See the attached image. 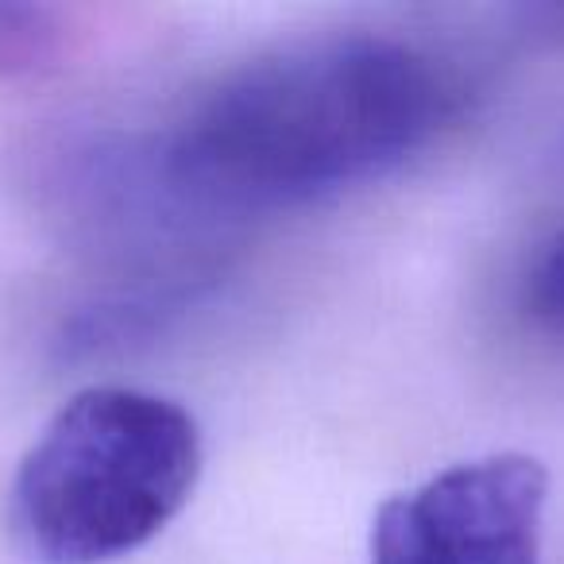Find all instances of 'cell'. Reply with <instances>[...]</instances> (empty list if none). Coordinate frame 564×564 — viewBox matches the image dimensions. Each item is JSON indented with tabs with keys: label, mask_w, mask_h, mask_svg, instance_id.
Segmentation results:
<instances>
[{
	"label": "cell",
	"mask_w": 564,
	"mask_h": 564,
	"mask_svg": "<svg viewBox=\"0 0 564 564\" xmlns=\"http://www.w3.org/2000/svg\"><path fill=\"white\" fill-rule=\"evenodd\" d=\"M456 109L453 70L417 43L314 35L213 82L143 151L120 159V174L140 202L174 217H271L394 174Z\"/></svg>",
	"instance_id": "cell-1"
},
{
	"label": "cell",
	"mask_w": 564,
	"mask_h": 564,
	"mask_svg": "<svg viewBox=\"0 0 564 564\" xmlns=\"http://www.w3.org/2000/svg\"><path fill=\"white\" fill-rule=\"evenodd\" d=\"M202 464V425L182 402L86 387L51 414L12 476V541L35 564L132 556L182 514Z\"/></svg>",
	"instance_id": "cell-2"
},
{
	"label": "cell",
	"mask_w": 564,
	"mask_h": 564,
	"mask_svg": "<svg viewBox=\"0 0 564 564\" xmlns=\"http://www.w3.org/2000/svg\"><path fill=\"white\" fill-rule=\"evenodd\" d=\"M549 471L530 453H487L376 510L371 564H541Z\"/></svg>",
	"instance_id": "cell-3"
},
{
	"label": "cell",
	"mask_w": 564,
	"mask_h": 564,
	"mask_svg": "<svg viewBox=\"0 0 564 564\" xmlns=\"http://www.w3.org/2000/svg\"><path fill=\"white\" fill-rule=\"evenodd\" d=\"M209 274H171V279L140 282L132 291H112L105 299L82 306L63 325L58 348L70 360H101L112 352H128L166 333L194 302H202Z\"/></svg>",
	"instance_id": "cell-4"
},
{
	"label": "cell",
	"mask_w": 564,
	"mask_h": 564,
	"mask_svg": "<svg viewBox=\"0 0 564 564\" xmlns=\"http://www.w3.org/2000/svg\"><path fill=\"white\" fill-rule=\"evenodd\" d=\"M63 47L58 12L43 4H0V78H20L55 63Z\"/></svg>",
	"instance_id": "cell-5"
},
{
	"label": "cell",
	"mask_w": 564,
	"mask_h": 564,
	"mask_svg": "<svg viewBox=\"0 0 564 564\" xmlns=\"http://www.w3.org/2000/svg\"><path fill=\"white\" fill-rule=\"evenodd\" d=\"M522 302L538 325L564 337V232H556L530 259V271L522 282Z\"/></svg>",
	"instance_id": "cell-6"
}]
</instances>
